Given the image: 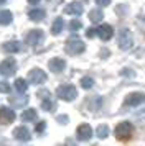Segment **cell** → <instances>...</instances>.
I'll return each mask as SVG.
<instances>
[{"instance_id": "cell-33", "label": "cell", "mask_w": 145, "mask_h": 146, "mask_svg": "<svg viewBox=\"0 0 145 146\" xmlns=\"http://www.w3.org/2000/svg\"><path fill=\"white\" fill-rule=\"evenodd\" d=\"M40 0H28V3H38Z\"/></svg>"}, {"instance_id": "cell-16", "label": "cell", "mask_w": 145, "mask_h": 146, "mask_svg": "<svg viewBox=\"0 0 145 146\" xmlns=\"http://www.w3.org/2000/svg\"><path fill=\"white\" fill-rule=\"evenodd\" d=\"M20 49H21V46H20L18 41H7L5 44H3V51L5 53H18Z\"/></svg>"}, {"instance_id": "cell-10", "label": "cell", "mask_w": 145, "mask_h": 146, "mask_svg": "<svg viewBox=\"0 0 145 146\" xmlns=\"http://www.w3.org/2000/svg\"><path fill=\"white\" fill-rule=\"evenodd\" d=\"M76 133H78V138L81 139V141H87V139L92 136V128L87 125V123H83V125L78 126Z\"/></svg>"}, {"instance_id": "cell-23", "label": "cell", "mask_w": 145, "mask_h": 146, "mask_svg": "<svg viewBox=\"0 0 145 146\" xmlns=\"http://www.w3.org/2000/svg\"><path fill=\"white\" fill-rule=\"evenodd\" d=\"M97 136L99 138H105V136H107V135H109V126L107 125H99L97 126Z\"/></svg>"}, {"instance_id": "cell-19", "label": "cell", "mask_w": 145, "mask_h": 146, "mask_svg": "<svg viewBox=\"0 0 145 146\" xmlns=\"http://www.w3.org/2000/svg\"><path fill=\"white\" fill-rule=\"evenodd\" d=\"M13 20V15L10 10H2L0 12V25H10Z\"/></svg>"}, {"instance_id": "cell-34", "label": "cell", "mask_w": 145, "mask_h": 146, "mask_svg": "<svg viewBox=\"0 0 145 146\" xmlns=\"http://www.w3.org/2000/svg\"><path fill=\"white\" fill-rule=\"evenodd\" d=\"M7 0H0V5H2V3H5Z\"/></svg>"}, {"instance_id": "cell-5", "label": "cell", "mask_w": 145, "mask_h": 146, "mask_svg": "<svg viewBox=\"0 0 145 146\" xmlns=\"http://www.w3.org/2000/svg\"><path fill=\"white\" fill-rule=\"evenodd\" d=\"M145 102V94L144 92H134V94H129L125 97V102H124V107H138L142 105Z\"/></svg>"}, {"instance_id": "cell-30", "label": "cell", "mask_w": 145, "mask_h": 146, "mask_svg": "<svg viewBox=\"0 0 145 146\" xmlns=\"http://www.w3.org/2000/svg\"><path fill=\"white\" fill-rule=\"evenodd\" d=\"M96 3H97L99 7H107L111 3V0H96Z\"/></svg>"}, {"instance_id": "cell-29", "label": "cell", "mask_w": 145, "mask_h": 146, "mask_svg": "<svg viewBox=\"0 0 145 146\" xmlns=\"http://www.w3.org/2000/svg\"><path fill=\"white\" fill-rule=\"evenodd\" d=\"M96 35H97V28H87L86 30V36L87 38H94Z\"/></svg>"}, {"instance_id": "cell-8", "label": "cell", "mask_w": 145, "mask_h": 146, "mask_svg": "<svg viewBox=\"0 0 145 146\" xmlns=\"http://www.w3.org/2000/svg\"><path fill=\"white\" fill-rule=\"evenodd\" d=\"M15 120V112L8 107H0V123L8 125Z\"/></svg>"}, {"instance_id": "cell-2", "label": "cell", "mask_w": 145, "mask_h": 146, "mask_svg": "<svg viewBox=\"0 0 145 146\" xmlns=\"http://www.w3.org/2000/svg\"><path fill=\"white\" fill-rule=\"evenodd\" d=\"M84 49H86L84 43L79 40V38H76V36H72V38H69V40L66 41V53L71 54V56L84 53Z\"/></svg>"}, {"instance_id": "cell-31", "label": "cell", "mask_w": 145, "mask_h": 146, "mask_svg": "<svg viewBox=\"0 0 145 146\" xmlns=\"http://www.w3.org/2000/svg\"><path fill=\"white\" fill-rule=\"evenodd\" d=\"M38 97L46 99V97H50V92H48V90H41V92H38Z\"/></svg>"}, {"instance_id": "cell-32", "label": "cell", "mask_w": 145, "mask_h": 146, "mask_svg": "<svg viewBox=\"0 0 145 146\" xmlns=\"http://www.w3.org/2000/svg\"><path fill=\"white\" fill-rule=\"evenodd\" d=\"M58 121H59V123H68V117H66V115H59Z\"/></svg>"}, {"instance_id": "cell-6", "label": "cell", "mask_w": 145, "mask_h": 146, "mask_svg": "<svg viewBox=\"0 0 145 146\" xmlns=\"http://www.w3.org/2000/svg\"><path fill=\"white\" fill-rule=\"evenodd\" d=\"M15 71H17V62H15L13 58H7L5 61L0 62V74L12 76V74H15Z\"/></svg>"}, {"instance_id": "cell-22", "label": "cell", "mask_w": 145, "mask_h": 146, "mask_svg": "<svg viewBox=\"0 0 145 146\" xmlns=\"http://www.w3.org/2000/svg\"><path fill=\"white\" fill-rule=\"evenodd\" d=\"M41 107L45 108L46 112H53L54 108H56V105H54V102H53L50 97H46V99H43V104H41Z\"/></svg>"}, {"instance_id": "cell-11", "label": "cell", "mask_w": 145, "mask_h": 146, "mask_svg": "<svg viewBox=\"0 0 145 146\" xmlns=\"http://www.w3.org/2000/svg\"><path fill=\"white\" fill-rule=\"evenodd\" d=\"M97 35L102 41H109L112 36H114V30H112L111 25H101V27L97 28Z\"/></svg>"}, {"instance_id": "cell-14", "label": "cell", "mask_w": 145, "mask_h": 146, "mask_svg": "<svg viewBox=\"0 0 145 146\" xmlns=\"http://www.w3.org/2000/svg\"><path fill=\"white\" fill-rule=\"evenodd\" d=\"M13 136L18 139V141H28L30 139V131L26 130L25 126H18L13 130Z\"/></svg>"}, {"instance_id": "cell-3", "label": "cell", "mask_w": 145, "mask_h": 146, "mask_svg": "<svg viewBox=\"0 0 145 146\" xmlns=\"http://www.w3.org/2000/svg\"><path fill=\"white\" fill-rule=\"evenodd\" d=\"M56 95H58L61 100H66V102H71V100L76 99L78 95V90L76 87L71 86V84H66V86H59L58 90H56Z\"/></svg>"}, {"instance_id": "cell-13", "label": "cell", "mask_w": 145, "mask_h": 146, "mask_svg": "<svg viewBox=\"0 0 145 146\" xmlns=\"http://www.w3.org/2000/svg\"><path fill=\"white\" fill-rule=\"evenodd\" d=\"M83 3H79V2H71L68 7L64 8V13L68 15H81L83 13Z\"/></svg>"}, {"instance_id": "cell-7", "label": "cell", "mask_w": 145, "mask_h": 146, "mask_svg": "<svg viewBox=\"0 0 145 146\" xmlns=\"http://www.w3.org/2000/svg\"><path fill=\"white\" fill-rule=\"evenodd\" d=\"M28 80H30L32 84H35V86L43 84V82H46V72L41 71V69H32V71L28 72Z\"/></svg>"}, {"instance_id": "cell-26", "label": "cell", "mask_w": 145, "mask_h": 146, "mask_svg": "<svg viewBox=\"0 0 145 146\" xmlns=\"http://www.w3.org/2000/svg\"><path fill=\"white\" fill-rule=\"evenodd\" d=\"M79 28H83V23L79 20H72L71 23H69V30H71V31H78Z\"/></svg>"}, {"instance_id": "cell-9", "label": "cell", "mask_w": 145, "mask_h": 146, "mask_svg": "<svg viewBox=\"0 0 145 146\" xmlns=\"http://www.w3.org/2000/svg\"><path fill=\"white\" fill-rule=\"evenodd\" d=\"M25 41L30 44V46H35V44H38L43 41V31L41 30H32L30 33L26 35Z\"/></svg>"}, {"instance_id": "cell-25", "label": "cell", "mask_w": 145, "mask_h": 146, "mask_svg": "<svg viewBox=\"0 0 145 146\" xmlns=\"http://www.w3.org/2000/svg\"><path fill=\"white\" fill-rule=\"evenodd\" d=\"M8 102H10V104H12L13 107H20V105H25L26 102H28V99H26V97H23V99L15 100L13 97H8Z\"/></svg>"}, {"instance_id": "cell-4", "label": "cell", "mask_w": 145, "mask_h": 146, "mask_svg": "<svg viewBox=\"0 0 145 146\" xmlns=\"http://www.w3.org/2000/svg\"><path fill=\"white\" fill-rule=\"evenodd\" d=\"M134 43V38H132V33L127 30V28H122L117 35V44L120 49H129Z\"/></svg>"}, {"instance_id": "cell-18", "label": "cell", "mask_w": 145, "mask_h": 146, "mask_svg": "<svg viewBox=\"0 0 145 146\" xmlns=\"http://www.w3.org/2000/svg\"><path fill=\"white\" fill-rule=\"evenodd\" d=\"M63 27H64V21H63L61 17H58L56 20L53 21V25H51V33L53 35H59L61 31H63Z\"/></svg>"}, {"instance_id": "cell-27", "label": "cell", "mask_w": 145, "mask_h": 146, "mask_svg": "<svg viewBox=\"0 0 145 146\" xmlns=\"http://www.w3.org/2000/svg\"><path fill=\"white\" fill-rule=\"evenodd\" d=\"M0 92L2 94H10V84L5 80H0Z\"/></svg>"}, {"instance_id": "cell-24", "label": "cell", "mask_w": 145, "mask_h": 146, "mask_svg": "<svg viewBox=\"0 0 145 146\" xmlns=\"http://www.w3.org/2000/svg\"><path fill=\"white\" fill-rule=\"evenodd\" d=\"M92 86H94V79H92V77H87V76H86V77L81 79V87H83V89H91Z\"/></svg>"}, {"instance_id": "cell-15", "label": "cell", "mask_w": 145, "mask_h": 146, "mask_svg": "<svg viewBox=\"0 0 145 146\" xmlns=\"http://www.w3.org/2000/svg\"><path fill=\"white\" fill-rule=\"evenodd\" d=\"M45 10H41V8H33L28 12V17H30V20L32 21H41L45 18Z\"/></svg>"}, {"instance_id": "cell-12", "label": "cell", "mask_w": 145, "mask_h": 146, "mask_svg": "<svg viewBox=\"0 0 145 146\" xmlns=\"http://www.w3.org/2000/svg\"><path fill=\"white\" fill-rule=\"evenodd\" d=\"M48 67L51 69L53 72H61V71H64V67H66V61L61 59V58H53L48 62Z\"/></svg>"}, {"instance_id": "cell-21", "label": "cell", "mask_w": 145, "mask_h": 146, "mask_svg": "<svg viewBox=\"0 0 145 146\" xmlns=\"http://www.w3.org/2000/svg\"><path fill=\"white\" fill-rule=\"evenodd\" d=\"M15 89H17L20 94H25V92H26V89H28V82H26L25 79L18 77V79L15 80Z\"/></svg>"}, {"instance_id": "cell-20", "label": "cell", "mask_w": 145, "mask_h": 146, "mask_svg": "<svg viewBox=\"0 0 145 146\" xmlns=\"http://www.w3.org/2000/svg\"><path fill=\"white\" fill-rule=\"evenodd\" d=\"M102 10H99V8H94V10H91L89 12V20L92 21V23H99V21L102 20Z\"/></svg>"}, {"instance_id": "cell-1", "label": "cell", "mask_w": 145, "mask_h": 146, "mask_svg": "<svg viewBox=\"0 0 145 146\" xmlns=\"http://www.w3.org/2000/svg\"><path fill=\"white\" fill-rule=\"evenodd\" d=\"M134 136V126L129 121H120L115 126V138L119 141H129Z\"/></svg>"}, {"instance_id": "cell-17", "label": "cell", "mask_w": 145, "mask_h": 146, "mask_svg": "<svg viewBox=\"0 0 145 146\" xmlns=\"http://www.w3.org/2000/svg\"><path fill=\"white\" fill-rule=\"evenodd\" d=\"M36 110L35 108H26V110H23V113H21V120L23 121H35L36 120Z\"/></svg>"}, {"instance_id": "cell-28", "label": "cell", "mask_w": 145, "mask_h": 146, "mask_svg": "<svg viewBox=\"0 0 145 146\" xmlns=\"http://www.w3.org/2000/svg\"><path fill=\"white\" fill-rule=\"evenodd\" d=\"M46 128V123L45 121H40V123H36V126H35V131L36 133H43Z\"/></svg>"}]
</instances>
